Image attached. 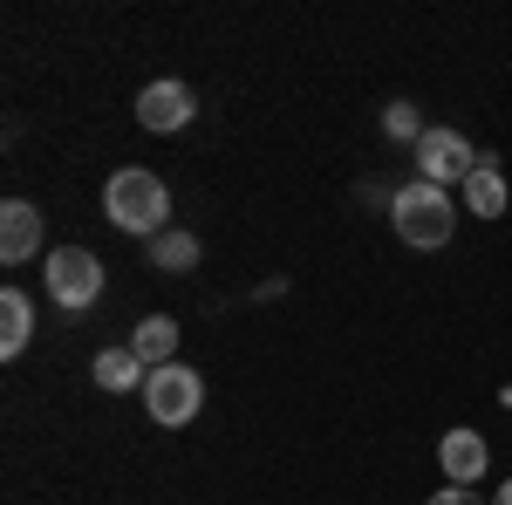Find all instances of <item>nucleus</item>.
<instances>
[{
  "label": "nucleus",
  "mask_w": 512,
  "mask_h": 505,
  "mask_svg": "<svg viewBox=\"0 0 512 505\" xmlns=\"http://www.w3.org/2000/svg\"><path fill=\"white\" fill-rule=\"evenodd\" d=\"M103 212H110L117 233H137V239L171 233V192H164L158 171H137V164L103 185Z\"/></svg>",
  "instance_id": "nucleus-1"
},
{
  "label": "nucleus",
  "mask_w": 512,
  "mask_h": 505,
  "mask_svg": "<svg viewBox=\"0 0 512 505\" xmlns=\"http://www.w3.org/2000/svg\"><path fill=\"white\" fill-rule=\"evenodd\" d=\"M390 219H396V239L417 246V253H437V246H451V233H458V205H451V192H444V185H424V178L396 185Z\"/></svg>",
  "instance_id": "nucleus-2"
},
{
  "label": "nucleus",
  "mask_w": 512,
  "mask_h": 505,
  "mask_svg": "<svg viewBox=\"0 0 512 505\" xmlns=\"http://www.w3.org/2000/svg\"><path fill=\"white\" fill-rule=\"evenodd\" d=\"M41 287H48V301L55 308H96V294H103V260L96 253H82V246H55L48 260H41Z\"/></svg>",
  "instance_id": "nucleus-3"
},
{
  "label": "nucleus",
  "mask_w": 512,
  "mask_h": 505,
  "mask_svg": "<svg viewBox=\"0 0 512 505\" xmlns=\"http://www.w3.org/2000/svg\"><path fill=\"white\" fill-rule=\"evenodd\" d=\"M198 403H205V376L185 369V362H164V369L144 376V410H151V424L185 430L198 417Z\"/></svg>",
  "instance_id": "nucleus-4"
},
{
  "label": "nucleus",
  "mask_w": 512,
  "mask_h": 505,
  "mask_svg": "<svg viewBox=\"0 0 512 505\" xmlns=\"http://www.w3.org/2000/svg\"><path fill=\"white\" fill-rule=\"evenodd\" d=\"M472 171H478V151L458 130H424L417 137V178L424 185H465Z\"/></svg>",
  "instance_id": "nucleus-5"
},
{
  "label": "nucleus",
  "mask_w": 512,
  "mask_h": 505,
  "mask_svg": "<svg viewBox=\"0 0 512 505\" xmlns=\"http://www.w3.org/2000/svg\"><path fill=\"white\" fill-rule=\"evenodd\" d=\"M41 205H28V198H7L0 205V260L7 267H21V260H35L41 253Z\"/></svg>",
  "instance_id": "nucleus-6"
},
{
  "label": "nucleus",
  "mask_w": 512,
  "mask_h": 505,
  "mask_svg": "<svg viewBox=\"0 0 512 505\" xmlns=\"http://www.w3.org/2000/svg\"><path fill=\"white\" fill-rule=\"evenodd\" d=\"M437 465H444L451 485H478L485 465H492V451H485V437H478L472 424H458V430H444V437H437Z\"/></svg>",
  "instance_id": "nucleus-7"
},
{
  "label": "nucleus",
  "mask_w": 512,
  "mask_h": 505,
  "mask_svg": "<svg viewBox=\"0 0 512 505\" xmlns=\"http://www.w3.org/2000/svg\"><path fill=\"white\" fill-rule=\"evenodd\" d=\"M192 110H198V103H192V89H185V82H151V89L137 96V123H144V130H158V137L185 130Z\"/></svg>",
  "instance_id": "nucleus-8"
},
{
  "label": "nucleus",
  "mask_w": 512,
  "mask_h": 505,
  "mask_svg": "<svg viewBox=\"0 0 512 505\" xmlns=\"http://www.w3.org/2000/svg\"><path fill=\"white\" fill-rule=\"evenodd\" d=\"M144 362H137V349H96V362H89V383L110 389V396H123V389H144Z\"/></svg>",
  "instance_id": "nucleus-9"
},
{
  "label": "nucleus",
  "mask_w": 512,
  "mask_h": 505,
  "mask_svg": "<svg viewBox=\"0 0 512 505\" xmlns=\"http://www.w3.org/2000/svg\"><path fill=\"white\" fill-rule=\"evenodd\" d=\"M130 349H137L144 369H164V362L178 355V321H171V314H144L137 335H130Z\"/></svg>",
  "instance_id": "nucleus-10"
},
{
  "label": "nucleus",
  "mask_w": 512,
  "mask_h": 505,
  "mask_svg": "<svg viewBox=\"0 0 512 505\" xmlns=\"http://www.w3.org/2000/svg\"><path fill=\"white\" fill-rule=\"evenodd\" d=\"M28 335H35V301H28L21 287H7V294H0V355L14 362V355L28 349Z\"/></svg>",
  "instance_id": "nucleus-11"
},
{
  "label": "nucleus",
  "mask_w": 512,
  "mask_h": 505,
  "mask_svg": "<svg viewBox=\"0 0 512 505\" xmlns=\"http://www.w3.org/2000/svg\"><path fill=\"white\" fill-rule=\"evenodd\" d=\"M506 178H499V171H492V157H478V171L472 178H465V212H472V219H499V212H506Z\"/></svg>",
  "instance_id": "nucleus-12"
},
{
  "label": "nucleus",
  "mask_w": 512,
  "mask_h": 505,
  "mask_svg": "<svg viewBox=\"0 0 512 505\" xmlns=\"http://www.w3.org/2000/svg\"><path fill=\"white\" fill-rule=\"evenodd\" d=\"M151 267L158 273H192L198 267V239L192 233H158L151 239Z\"/></svg>",
  "instance_id": "nucleus-13"
},
{
  "label": "nucleus",
  "mask_w": 512,
  "mask_h": 505,
  "mask_svg": "<svg viewBox=\"0 0 512 505\" xmlns=\"http://www.w3.org/2000/svg\"><path fill=\"white\" fill-rule=\"evenodd\" d=\"M383 130H390L396 144H410V151H417V137H424V117H417V103H390V110H383Z\"/></svg>",
  "instance_id": "nucleus-14"
},
{
  "label": "nucleus",
  "mask_w": 512,
  "mask_h": 505,
  "mask_svg": "<svg viewBox=\"0 0 512 505\" xmlns=\"http://www.w3.org/2000/svg\"><path fill=\"white\" fill-rule=\"evenodd\" d=\"M424 505H485V499H478L472 485H444V492H431Z\"/></svg>",
  "instance_id": "nucleus-15"
},
{
  "label": "nucleus",
  "mask_w": 512,
  "mask_h": 505,
  "mask_svg": "<svg viewBox=\"0 0 512 505\" xmlns=\"http://www.w3.org/2000/svg\"><path fill=\"white\" fill-rule=\"evenodd\" d=\"M492 505H512V478H506V485H499V492H492Z\"/></svg>",
  "instance_id": "nucleus-16"
}]
</instances>
